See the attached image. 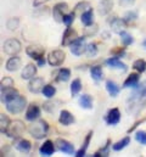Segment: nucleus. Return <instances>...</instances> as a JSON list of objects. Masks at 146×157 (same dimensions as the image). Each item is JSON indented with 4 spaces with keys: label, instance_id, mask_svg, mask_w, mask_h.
Wrapping results in <instances>:
<instances>
[{
    "label": "nucleus",
    "instance_id": "8",
    "mask_svg": "<svg viewBox=\"0 0 146 157\" xmlns=\"http://www.w3.org/2000/svg\"><path fill=\"white\" fill-rule=\"evenodd\" d=\"M145 98H146V80L143 82L141 84H138V85L134 88V91L132 93V95H130V98H129V101L136 102V101L144 100Z\"/></svg>",
    "mask_w": 146,
    "mask_h": 157
},
{
    "label": "nucleus",
    "instance_id": "2",
    "mask_svg": "<svg viewBox=\"0 0 146 157\" xmlns=\"http://www.w3.org/2000/svg\"><path fill=\"white\" fill-rule=\"evenodd\" d=\"M5 105H6V110L11 115H18L27 107V99L18 94L17 96H15L12 100L6 102Z\"/></svg>",
    "mask_w": 146,
    "mask_h": 157
},
{
    "label": "nucleus",
    "instance_id": "1",
    "mask_svg": "<svg viewBox=\"0 0 146 157\" xmlns=\"http://www.w3.org/2000/svg\"><path fill=\"white\" fill-rule=\"evenodd\" d=\"M49 132V124L44 119H36L29 127H28V133L34 138V139H44Z\"/></svg>",
    "mask_w": 146,
    "mask_h": 157
},
{
    "label": "nucleus",
    "instance_id": "21",
    "mask_svg": "<svg viewBox=\"0 0 146 157\" xmlns=\"http://www.w3.org/2000/svg\"><path fill=\"white\" fill-rule=\"evenodd\" d=\"M106 65L111 68H116V70H122V71H127V65L123 63L118 57H110L106 60Z\"/></svg>",
    "mask_w": 146,
    "mask_h": 157
},
{
    "label": "nucleus",
    "instance_id": "20",
    "mask_svg": "<svg viewBox=\"0 0 146 157\" xmlns=\"http://www.w3.org/2000/svg\"><path fill=\"white\" fill-rule=\"evenodd\" d=\"M36 66L33 63H28L23 70H22V73H21V77L22 79H26V80H29L33 77H36Z\"/></svg>",
    "mask_w": 146,
    "mask_h": 157
},
{
    "label": "nucleus",
    "instance_id": "49",
    "mask_svg": "<svg viewBox=\"0 0 146 157\" xmlns=\"http://www.w3.org/2000/svg\"><path fill=\"white\" fill-rule=\"evenodd\" d=\"M46 1H49V0H34L33 1V6H39V5H41V4L46 2Z\"/></svg>",
    "mask_w": 146,
    "mask_h": 157
},
{
    "label": "nucleus",
    "instance_id": "44",
    "mask_svg": "<svg viewBox=\"0 0 146 157\" xmlns=\"http://www.w3.org/2000/svg\"><path fill=\"white\" fill-rule=\"evenodd\" d=\"M9 123H10V119L7 118V116H5L2 113L1 117H0V128H1V133L2 134H5V130H6L7 125H9Z\"/></svg>",
    "mask_w": 146,
    "mask_h": 157
},
{
    "label": "nucleus",
    "instance_id": "27",
    "mask_svg": "<svg viewBox=\"0 0 146 157\" xmlns=\"http://www.w3.org/2000/svg\"><path fill=\"white\" fill-rule=\"evenodd\" d=\"M79 105L83 109H85V110L93 109V98L90 95H88V94L80 95V98H79Z\"/></svg>",
    "mask_w": 146,
    "mask_h": 157
},
{
    "label": "nucleus",
    "instance_id": "5",
    "mask_svg": "<svg viewBox=\"0 0 146 157\" xmlns=\"http://www.w3.org/2000/svg\"><path fill=\"white\" fill-rule=\"evenodd\" d=\"M65 59H66V54H65L62 50H54V51H51V52L49 54V56H48V62H49L50 66L57 67V66H60V65L63 63Z\"/></svg>",
    "mask_w": 146,
    "mask_h": 157
},
{
    "label": "nucleus",
    "instance_id": "18",
    "mask_svg": "<svg viewBox=\"0 0 146 157\" xmlns=\"http://www.w3.org/2000/svg\"><path fill=\"white\" fill-rule=\"evenodd\" d=\"M110 25H111V28L113 29V32L119 34L122 31H124V28H125V26H127V22L124 21V18L113 17V20L110 21Z\"/></svg>",
    "mask_w": 146,
    "mask_h": 157
},
{
    "label": "nucleus",
    "instance_id": "48",
    "mask_svg": "<svg viewBox=\"0 0 146 157\" xmlns=\"http://www.w3.org/2000/svg\"><path fill=\"white\" fill-rule=\"evenodd\" d=\"M119 1V5L121 6H124V7H128V6H132L135 0H118Z\"/></svg>",
    "mask_w": 146,
    "mask_h": 157
},
{
    "label": "nucleus",
    "instance_id": "28",
    "mask_svg": "<svg viewBox=\"0 0 146 157\" xmlns=\"http://www.w3.org/2000/svg\"><path fill=\"white\" fill-rule=\"evenodd\" d=\"M106 90L109 91L110 96H112V98H116L118 94H119V86L114 83V82H112V80H106Z\"/></svg>",
    "mask_w": 146,
    "mask_h": 157
},
{
    "label": "nucleus",
    "instance_id": "37",
    "mask_svg": "<svg viewBox=\"0 0 146 157\" xmlns=\"http://www.w3.org/2000/svg\"><path fill=\"white\" fill-rule=\"evenodd\" d=\"M98 31H99V26L95 25V23H93L90 26H85V28H84V36L85 37H91V36L96 34Z\"/></svg>",
    "mask_w": 146,
    "mask_h": 157
},
{
    "label": "nucleus",
    "instance_id": "36",
    "mask_svg": "<svg viewBox=\"0 0 146 157\" xmlns=\"http://www.w3.org/2000/svg\"><path fill=\"white\" fill-rule=\"evenodd\" d=\"M119 36H121V41H122V44L124 45V46H128V45H130L134 39H133V37L128 33V32H125V31H122L121 33H119Z\"/></svg>",
    "mask_w": 146,
    "mask_h": 157
},
{
    "label": "nucleus",
    "instance_id": "39",
    "mask_svg": "<svg viewBox=\"0 0 146 157\" xmlns=\"http://www.w3.org/2000/svg\"><path fill=\"white\" fill-rule=\"evenodd\" d=\"M86 55L89 56V57H94L96 54H98V45L95 44V43H90V44H88L86 45Z\"/></svg>",
    "mask_w": 146,
    "mask_h": 157
},
{
    "label": "nucleus",
    "instance_id": "23",
    "mask_svg": "<svg viewBox=\"0 0 146 157\" xmlns=\"http://www.w3.org/2000/svg\"><path fill=\"white\" fill-rule=\"evenodd\" d=\"M112 7H113V1L112 0H102L98 6V11L101 16H106L107 13H110L112 11Z\"/></svg>",
    "mask_w": 146,
    "mask_h": 157
},
{
    "label": "nucleus",
    "instance_id": "45",
    "mask_svg": "<svg viewBox=\"0 0 146 157\" xmlns=\"http://www.w3.org/2000/svg\"><path fill=\"white\" fill-rule=\"evenodd\" d=\"M111 54L114 55L116 57H122V56H124V54H125V48H117V49H113V50H111Z\"/></svg>",
    "mask_w": 146,
    "mask_h": 157
},
{
    "label": "nucleus",
    "instance_id": "32",
    "mask_svg": "<svg viewBox=\"0 0 146 157\" xmlns=\"http://www.w3.org/2000/svg\"><path fill=\"white\" fill-rule=\"evenodd\" d=\"M90 9V4L88 2V1H80V2H78L75 6H74V13L77 15V13H79V15H82L83 12H85L86 10H89Z\"/></svg>",
    "mask_w": 146,
    "mask_h": 157
},
{
    "label": "nucleus",
    "instance_id": "11",
    "mask_svg": "<svg viewBox=\"0 0 146 157\" xmlns=\"http://www.w3.org/2000/svg\"><path fill=\"white\" fill-rule=\"evenodd\" d=\"M26 54L31 57V59H34V60H39L41 57H44V54H45V49L40 45H31L26 49Z\"/></svg>",
    "mask_w": 146,
    "mask_h": 157
},
{
    "label": "nucleus",
    "instance_id": "33",
    "mask_svg": "<svg viewBox=\"0 0 146 157\" xmlns=\"http://www.w3.org/2000/svg\"><path fill=\"white\" fill-rule=\"evenodd\" d=\"M82 90V82L79 78L73 79V82L71 83V95L75 96L78 95V93Z\"/></svg>",
    "mask_w": 146,
    "mask_h": 157
},
{
    "label": "nucleus",
    "instance_id": "35",
    "mask_svg": "<svg viewBox=\"0 0 146 157\" xmlns=\"http://www.w3.org/2000/svg\"><path fill=\"white\" fill-rule=\"evenodd\" d=\"M133 68H134L135 71H138L139 73H143V72H145V70H146V61H145V60H143V59L135 60V61L133 62Z\"/></svg>",
    "mask_w": 146,
    "mask_h": 157
},
{
    "label": "nucleus",
    "instance_id": "41",
    "mask_svg": "<svg viewBox=\"0 0 146 157\" xmlns=\"http://www.w3.org/2000/svg\"><path fill=\"white\" fill-rule=\"evenodd\" d=\"M135 140L141 144V145H146V132L145 130H139L135 133Z\"/></svg>",
    "mask_w": 146,
    "mask_h": 157
},
{
    "label": "nucleus",
    "instance_id": "25",
    "mask_svg": "<svg viewBox=\"0 0 146 157\" xmlns=\"http://www.w3.org/2000/svg\"><path fill=\"white\" fill-rule=\"evenodd\" d=\"M80 21L84 26H90L94 23V11L91 7L80 15Z\"/></svg>",
    "mask_w": 146,
    "mask_h": 157
},
{
    "label": "nucleus",
    "instance_id": "31",
    "mask_svg": "<svg viewBox=\"0 0 146 157\" xmlns=\"http://www.w3.org/2000/svg\"><path fill=\"white\" fill-rule=\"evenodd\" d=\"M129 143H130V138H129V136H125V138H123L122 140H119V141H117L116 144H113L112 149H113L114 151H121V150H123L124 147H127V146L129 145Z\"/></svg>",
    "mask_w": 146,
    "mask_h": 157
},
{
    "label": "nucleus",
    "instance_id": "13",
    "mask_svg": "<svg viewBox=\"0 0 146 157\" xmlns=\"http://www.w3.org/2000/svg\"><path fill=\"white\" fill-rule=\"evenodd\" d=\"M77 38H78L77 31L71 28V26H70V27H67L66 31L63 32V36H62V45H63V46H70Z\"/></svg>",
    "mask_w": 146,
    "mask_h": 157
},
{
    "label": "nucleus",
    "instance_id": "17",
    "mask_svg": "<svg viewBox=\"0 0 146 157\" xmlns=\"http://www.w3.org/2000/svg\"><path fill=\"white\" fill-rule=\"evenodd\" d=\"M55 149H56L55 144H54L51 140H46V141H44V144L39 147V154H40L41 156H51V155L55 152Z\"/></svg>",
    "mask_w": 146,
    "mask_h": 157
},
{
    "label": "nucleus",
    "instance_id": "7",
    "mask_svg": "<svg viewBox=\"0 0 146 157\" xmlns=\"http://www.w3.org/2000/svg\"><path fill=\"white\" fill-rule=\"evenodd\" d=\"M68 11V5L66 2H57L52 9V17L56 22H62L63 16Z\"/></svg>",
    "mask_w": 146,
    "mask_h": 157
},
{
    "label": "nucleus",
    "instance_id": "29",
    "mask_svg": "<svg viewBox=\"0 0 146 157\" xmlns=\"http://www.w3.org/2000/svg\"><path fill=\"white\" fill-rule=\"evenodd\" d=\"M90 75H91V78L95 82H100L104 78V72H102V68L100 66H93L90 68Z\"/></svg>",
    "mask_w": 146,
    "mask_h": 157
},
{
    "label": "nucleus",
    "instance_id": "34",
    "mask_svg": "<svg viewBox=\"0 0 146 157\" xmlns=\"http://www.w3.org/2000/svg\"><path fill=\"white\" fill-rule=\"evenodd\" d=\"M41 93L44 94V96H45V98L51 99V98H54V96H55V94H56V88H55L54 85H51V84H48V85H45V86H44V89H43V91H41Z\"/></svg>",
    "mask_w": 146,
    "mask_h": 157
},
{
    "label": "nucleus",
    "instance_id": "10",
    "mask_svg": "<svg viewBox=\"0 0 146 157\" xmlns=\"http://www.w3.org/2000/svg\"><path fill=\"white\" fill-rule=\"evenodd\" d=\"M45 84H44V79L41 77H33L32 79H29L28 83V90L33 94H38L40 91H43Z\"/></svg>",
    "mask_w": 146,
    "mask_h": 157
},
{
    "label": "nucleus",
    "instance_id": "22",
    "mask_svg": "<svg viewBox=\"0 0 146 157\" xmlns=\"http://www.w3.org/2000/svg\"><path fill=\"white\" fill-rule=\"evenodd\" d=\"M74 117H73V115L70 112V111H67V110H62L61 112H60V117H59V122L62 124V125H71L72 123H74Z\"/></svg>",
    "mask_w": 146,
    "mask_h": 157
},
{
    "label": "nucleus",
    "instance_id": "16",
    "mask_svg": "<svg viewBox=\"0 0 146 157\" xmlns=\"http://www.w3.org/2000/svg\"><path fill=\"white\" fill-rule=\"evenodd\" d=\"M119 121H121V112L116 107L114 109H111L109 112H107L106 117H105V122L109 125H116V124L119 123Z\"/></svg>",
    "mask_w": 146,
    "mask_h": 157
},
{
    "label": "nucleus",
    "instance_id": "51",
    "mask_svg": "<svg viewBox=\"0 0 146 157\" xmlns=\"http://www.w3.org/2000/svg\"><path fill=\"white\" fill-rule=\"evenodd\" d=\"M144 45H145V48H146V40L144 41Z\"/></svg>",
    "mask_w": 146,
    "mask_h": 157
},
{
    "label": "nucleus",
    "instance_id": "4",
    "mask_svg": "<svg viewBox=\"0 0 146 157\" xmlns=\"http://www.w3.org/2000/svg\"><path fill=\"white\" fill-rule=\"evenodd\" d=\"M85 38H86L85 36H84V37H80V38L78 37V38L70 45V50H71V52H72L73 55H75V56H80V55H83V54L86 51Z\"/></svg>",
    "mask_w": 146,
    "mask_h": 157
},
{
    "label": "nucleus",
    "instance_id": "12",
    "mask_svg": "<svg viewBox=\"0 0 146 157\" xmlns=\"http://www.w3.org/2000/svg\"><path fill=\"white\" fill-rule=\"evenodd\" d=\"M55 146H56L57 150H60L61 152H65V154L72 155L73 152H74V146H73L72 144L70 141L65 140V139H61V138L55 140Z\"/></svg>",
    "mask_w": 146,
    "mask_h": 157
},
{
    "label": "nucleus",
    "instance_id": "30",
    "mask_svg": "<svg viewBox=\"0 0 146 157\" xmlns=\"http://www.w3.org/2000/svg\"><path fill=\"white\" fill-rule=\"evenodd\" d=\"M71 78V71L68 70V68H61V70H59V72H57V77L56 79L59 80V82H68Z\"/></svg>",
    "mask_w": 146,
    "mask_h": 157
},
{
    "label": "nucleus",
    "instance_id": "50",
    "mask_svg": "<svg viewBox=\"0 0 146 157\" xmlns=\"http://www.w3.org/2000/svg\"><path fill=\"white\" fill-rule=\"evenodd\" d=\"M36 62H38V66H39V67H43V66L45 65V59H44V57H41V59H39Z\"/></svg>",
    "mask_w": 146,
    "mask_h": 157
},
{
    "label": "nucleus",
    "instance_id": "14",
    "mask_svg": "<svg viewBox=\"0 0 146 157\" xmlns=\"http://www.w3.org/2000/svg\"><path fill=\"white\" fill-rule=\"evenodd\" d=\"M13 147H15L16 150H18L20 152L28 154V152L31 151V149H32V144H31V141L27 140V139H18V138H17V139L13 141Z\"/></svg>",
    "mask_w": 146,
    "mask_h": 157
},
{
    "label": "nucleus",
    "instance_id": "15",
    "mask_svg": "<svg viewBox=\"0 0 146 157\" xmlns=\"http://www.w3.org/2000/svg\"><path fill=\"white\" fill-rule=\"evenodd\" d=\"M40 117V109L36 104H29L26 111V119L29 122H34Z\"/></svg>",
    "mask_w": 146,
    "mask_h": 157
},
{
    "label": "nucleus",
    "instance_id": "47",
    "mask_svg": "<svg viewBox=\"0 0 146 157\" xmlns=\"http://www.w3.org/2000/svg\"><path fill=\"white\" fill-rule=\"evenodd\" d=\"M13 85V80L9 77H5V78L1 80V86H11Z\"/></svg>",
    "mask_w": 146,
    "mask_h": 157
},
{
    "label": "nucleus",
    "instance_id": "38",
    "mask_svg": "<svg viewBox=\"0 0 146 157\" xmlns=\"http://www.w3.org/2000/svg\"><path fill=\"white\" fill-rule=\"evenodd\" d=\"M110 144H111V140H107L106 141V145L104 146V147H101L99 151H96L95 154H94V156L95 157H99V156H109L110 155Z\"/></svg>",
    "mask_w": 146,
    "mask_h": 157
},
{
    "label": "nucleus",
    "instance_id": "40",
    "mask_svg": "<svg viewBox=\"0 0 146 157\" xmlns=\"http://www.w3.org/2000/svg\"><path fill=\"white\" fill-rule=\"evenodd\" d=\"M18 25H20V20L17 17H12L10 18L7 22H6V27L10 29V31H15L18 28Z\"/></svg>",
    "mask_w": 146,
    "mask_h": 157
},
{
    "label": "nucleus",
    "instance_id": "46",
    "mask_svg": "<svg viewBox=\"0 0 146 157\" xmlns=\"http://www.w3.org/2000/svg\"><path fill=\"white\" fill-rule=\"evenodd\" d=\"M56 109H57V106L54 102H45L44 104V110L48 111V112H50V113H54L56 111Z\"/></svg>",
    "mask_w": 146,
    "mask_h": 157
},
{
    "label": "nucleus",
    "instance_id": "6",
    "mask_svg": "<svg viewBox=\"0 0 146 157\" xmlns=\"http://www.w3.org/2000/svg\"><path fill=\"white\" fill-rule=\"evenodd\" d=\"M21 43L15 38H11V39H7L5 43H4V51L5 54L7 55H17L20 51H21Z\"/></svg>",
    "mask_w": 146,
    "mask_h": 157
},
{
    "label": "nucleus",
    "instance_id": "19",
    "mask_svg": "<svg viewBox=\"0 0 146 157\" xmlns=\"http://www.w3.org/2000/svg\"><path fill=\"white\" fill-rule=\"evenodd\" d=\"M21 65H22L21 59H20L18 56L13 55L12 57H10V59L7 60V62H6V70H7L9 72H15V71H17V70L21 67Z\"/></svg>",
    "mask_w": 146,
    "mask_h": 157
},
{
    "label": "nucleus",
    "instance_id": "9",
    "mask_svg": "<svg viewBox=\"0 0 146 157\" xmlns=\"http://www.w3.org/2000/svg\"><path fill=\"white\" fill-rule=\"evenodd\" d=\"M18 95V91L16 88H13V85L11 86H1V102L6 104L10 100H12L15 96Z\"/></svg>",
    "mask_w": 146,
    "mask_h": 157
},
{
    "label": "nucleus",
    "instance_id": "26",
    "mask_svg": "<svg viewBox=\"0 0 146 157\" xmlns=\"http://www.w3.org/2000/svg\"><path fill=\"white\" fill-rule=\"evenodd\" d=\"M91 136H93V130H90V132L86 134V136H85V139H84V143H83V146H82V147L75 152V156L77 157L85 156V152H86V149L89 147V144H90Z\"/></svg>",
    "mask_w": 146,
    "mask_h": 157
},
{
    "label": "nucleus",
    "instance_id": "43",
    "mask_svg": "<svg viewBox=\"0 0 146 157\" xmlns=\"http://www.w3.org/2000/svg\"><path fill=\"white\" fill-rule=\"evenodd\" d=\"M74 17H75V13H74V11L73 12H70V13H66L65 16H63V20H62V22L67 26V27H70L71 25L73 23V21H74Z\"/></svg>",
    "mask_w": 146,
    "mask_h": 157
},
{
    "label": "nucleus",
    "instance_id": "3",
    "mask_svg": "<svg viewBox=\"0 0 146 157\" xmlns=\"http://www.w3.org/2000/svg\"><path fill=\"white\" fill-rule=\"evenodd\" d=\"M25 132V124L22 121H10L6 130H5V135L12 139H17L20 138V135H22V133Z\"/></svg>",
    "mask_w": 146,
    "mask_h": 157
},
{
    "label": "nucleus",
    "instance_id": "24",
    "mask_svg": "<svg viewBox=\"0 0 146 157\" xmlns=\"http://www.w3.org/2000/svg\"><path fill=\"white\" fill-rule=\"evenodd\" d=\"M140 82V76L138 73H130L123 83V88H135Z\"/></svg>",
    "mask_w": 146,
    "mask_h": 157
},
{
    "label": "nucleus",
    "instance_id": "42",
    "mask_svg": "<svg viewBox=\"0 0 146 157\" xmlns=\"http://www.w3.org/2000/svg\"><path fill=\"white\" fill-rule=\"evenodd\" d=\"M136 18H138V13H136L135 11H129V12H127L125 16H124V21L127 22V25L134 22Z\"/></svg>",
    "mask_w": 146,
    "mask_h": 157
}]
</instances>
